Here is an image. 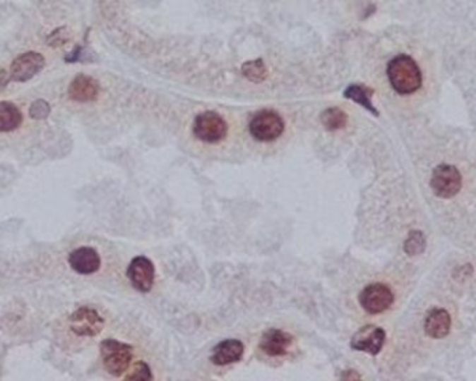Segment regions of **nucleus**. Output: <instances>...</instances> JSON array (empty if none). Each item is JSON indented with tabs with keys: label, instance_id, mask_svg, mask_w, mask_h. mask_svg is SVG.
<instances>
[{
	"label": "nucleus",
	"instance_id": "obj_1",
	"mask_svg": "<svg viewBox=\"0 0 476 381\" xmlns=\"http://www.w3.org/2000/svg\"><path fill=\"white\" fill-rule=\"evenodd\" d=\"M387 75L393 88L401 95L414 94L422 87V71L417 62L407 55L395 56L388 64Z\"/></svg>",
	"mask_w": 476,
	"mask_h": 381
},
{
	"label": "nucleus",
	"instance_id": "obj_2",
	"mask_svg": "<svg viewBox=\"0 0 476 381\" xmlns=\"http://www.w3.org/2000/svg\"><path fill=\"white\" fill-rule=\"evenodd\" d=\"M101 356L107 372L115 377L123 376L131 362L133 348L117 339H105L101 342Z\"/></svg>",
	"mask_w": 476,
	"mask_h": 381
},
{
	"label": "nucleus",
	"instance_id": "obj_3",
	"mask_svg": "<svg viewBox=\"0 0 476 381\" xmlns=\"http://www.w3.org/2000/svg\"><path fill=\"white\" fill-rule=\"evenodd\" d=\"M285 123L280 114L271 109L258 111L249 123L250 134L261 143H270L281 137Z\"/></svg>",
	"mask_w": 476,
	"mask_h": 381
},
{
	"label": "nucleus",
	"instance_id": "obj_4",
	"mask_svg": "<svg viewBox=\"0 0 476 381\" xmlns=\"http://www.w3.org/2000/svg\"><path fill=\"white\" fill-rule=\"evenodd\" d=\"M194 135L203 143L215 144L227 137L228 125L225 119L213 111H206L194 119L193 123Z\"/></svg>",
	"mask_w": 476,
	"mask_h": 381
},
{
	"label": "nucleus",
	"instance_id": "obj_5",
	"mask_svg": "<svg viewBox=\"0 0 476 381\" xmlns=\"http://www.w3.org/2000/svg\"><path fill=\"white\" fill-rule=\"evenodd\" d=\"M430 188L440 198H451L457 195L463 188V176L453 165H439L432 175Z\"/></svg>",
	"mask_w": 476,
	"mask_h": 381
},
{
	"label": "nucleus",
	"instance_id": "obj_6",
	"mask_svg": "<svg viewBox=\"0 0 476 381\" xmlns=\"http://www.w3.org/2000/svg\"><path fill=\"white\" fill-rule=\"evenodd\" d=\"M359 303L369 315H380L393 306L394 294L384 284H371L360 292Z\"/></svg>",
	"mask_w": 476,
	"mask_h": 381
},
{
	"label": "nucleus",
	"instance_id": "obj_7",
	"mask_svg": "<svg viewBox=\"0 0 476 381\" xmlns=\"http://www.w3.org/2000/svg\"><path fill=\"white\" fill-rule=\"evenodd\" d=\"M127 278L136 291L141 294L150 292L155 279V268L153 261L144 255L133 258L127 268Z\"/></svg>",
	"mask_w": 476,
	"mask_h": 381
},
{
	"label": "nucleus",
	"instance_id": "obj_8",
	"mask_svg": "<svg viewBox=\"0 0 476 381\" xmlns=\"http://www.w3.org/2000/svg\"><path fill=\"white\" fill-rule=\"evenodd\" d=\"M386 342V331L376 325H364L359 328L351 339V346L355 351L366 352L371 356L380 353Z\"/></svg>",
	"mask_w": 476,
	"mask_h": 381
},
{
	"label": "nucleus",
	"instance_id": "obj_9",
	"mask_svg": "<svg viewBox=\"0 0 476 381\" xmlns=\"http://www.w3.org/2000/svg\"><path fill=\"white\" fill-rule=\"evenodd\" d=\"M104 324L102 316L91 308H80L70 316V328L80 337H97Z\"/></svg>",
	"mask_w": 476,
	"mask_h": 381
},
{
	"label": "nucleus",
	"instance_id": "obj_10",
	"mask_svg": "<svg viewBox=\"0 0 476 381\" xmlns=\"http://www.w3.org/2000/svg\"><path fill=\"white\" fill-rule=\"evenodd\" d=\"M45 66V59L38 52H25L17 56L11 67H10V77L14 81L24 83L31 80L35 74H38Z\"/></svg>",
	"mask_w": 476,
	"mask_h": 381
},
{
	"label": "nucleus",
	"instance_id": "obj_11",
	"mask_svg": "<svg viewBox=\"0 0 476 381\" xmlns=\"http://www.w3.org/2000/svg\"><path fill=\"white\" fill-rule=\"evenodd\" d=\"M292 342H294V338L291 334L282 329L271 328L261 335L258 346L266 355L277 358V356L287 355Z\"/></svg>",
	"mask_w": 476,
	"mask_h": 381
},
{
	"label": "nucleus",
	"instance_id": "obj_12",
	"mask_svg": "<svg viewBox=\"0 0 476 381\" xmlns=\"http://www.w3.org/2000/svg\"><path fill=\"white\" fill-rule=\"evenodd\" d=\"M100 95V84L95 78L80 74L69 85V97L76 102H93Z\"/></svg>",
	"mask_w": 476,
	"mask_h": 381
},
{
	"label": "nucleus",
	"instance_id": "obj_13",
	"mask_svg": "<svg viewBox=\"0 0 476 381\" xmlns=\"http://www.w3.org/2000/svg\"><path fill=\"white\" fill-rule=\"evenodd\" d=\"M70 267L81 275H90L100 270L101 257L91 248H80L69 255Z\"/></svg>",
	"mask_w": 476,
	"mask_h": 381
},
{
	"label": "nucleus",
	"instance_id": "obj_14",
	"mask_svg": "<svg viewBox=\"0 0 476 381\" xmlns=\"http://www.w3.org/2000/svg\"><path fill=\"white\" fill-rule=\"evenodd\" d=\"M244 353V345L239 339H225L220 342L211 353L210 361L217 366H227L237 363Z\"/></svg>",
	"mask_w": 476,
	"mask_h": 381
},
{
	"label": "nucleus",
	"instance_id": "obj_15",
	"mask_svg": "<svg viewBox=\"0 0 476 381\" xmlns=\"http://www.w3.org/2000/svg\"><path fill=\"white\" fill-rule=\"evenodd\" d=\"M451 318L444 309H433L424 320V331L429 337L441 339L450 334Z\"/></svg>",
	"mask_w": 476,
	"mask_h": 381
},
{
	"label": "nucleus",
	"instance_id": "obj_16",
	"mask_svg": "<svg viewBox=\"0 0 476 381\" xmlns=\"http://www.w3.org/2000/svg\"><path fill=\"white\" fill-rule=\"evenodd\" d=\"M23 115L20 109L7 101L0 102V131L8 133L21 126Z\"/></svg>",
	"mask_w": 476,
	"mask_h": 381
},
{
	"label": "nucleus",
	"instance_id": "obj_17",
	"mask_svg": "<svg viewBox=\"0 0 476 381\" xmlns=\"http://www.w3.org/2000/svg\"><path fill=\"white\" fill-rule=\"evenodd\" d=\"M344 97L348 98V99H351V101H354V102H357L360 107H363L364 109H367L371 115L379 116V111L374 108L373 101H371V97H373V90L371 88H367V87L359 85V84H352V85H350L345 90Z\"/></svg>",
	"mask_w": 476,
	"mask_h": 381
},
{
	"label": "nucleus",
	"instance_id": "obj_18",
	"mask_svg": "<svg viewBox=\"0 0 476 381\" xmlns=\"http://www.w3.org/2000/svg\"><path fill=\"white\" fill-rule=\"evenodd\" d=\"M320 121L328 131H337L347 126L348 116L340 108H328L321 114Z\"/></svg>",
	"mask_w": 476,
	"mask_h": 381
},
{
	"label": "nucleus",
	"instance_id": "obj_19",
	"mask_svg": "<svg viewBox=\"0 0 476 381\" xmlns=\"http://www.w3.org/2000/svg\"><path fill=\"white\" fill-rule=\"evenodd\" d=\"M243 75L254 83H261L267 78V67L261 59L246 62L242 67Z\"/></svg>",
	"mask_w": 476,
	"mask_h": 381
},
{
	"label": "nucleus",
	"instance_id": "obj_20",
	"mask_svg": "<svg viewBox=\"0 0 476 381\" xmlns=\"http://www.w3.org/2000/svg\"><path fill=\"white\" fill-rule=\"evenodd\" d=\"M424 250H426V238L423 232L411 231L404 243V252L411 257H415L423 253Z\"/></svg>",
	"mask_w": 476,
	"mask_h": 381
},
{
	"label": "nucleus",
	"instance_id": "obj_21",
	"mask_svg": "<svg viewBox=\"0 0 476 381\" xmlns=\"http://www.w3.org/2000/svg\"><path fill=\"white\" fill-rule=\"evenodd\" d=\"M153 379V373L151 369L147 363L144 362H137L131 370V373H129L126 376V380H151Z\"/></svg>",
	"mask_w": 476,
	"mask_h": 381
},
{
	"label": "nucleus",
	"instance_id": "obj_22",
	"mask_svg": "<svg viewBox=\"0 0 476 381\" xmlns=\"http://www.w3.org/2000/svg\"><path fill=\"white\" fill-rule=\"evenodd\" d=\"M49 114H51V105L44 99L35 101L30 108V116L32 119H37V121L47 119L49 116Z\"/></svg>",
	"mask_w": 476,
	"mask_h": 381
},
{
	"label": "nucleus",
	"instance_id": "obj_23",
	"mask_svg": "<svg viewBox=\"0 0 476 381\" xmlns=\"http://www.w3.org/2000/svg\"><path fill=\"white\" fill-rule=\"evenodd\" d=\"M63 30H64V27H63V28H60V30H56V31H55V32H54V34L49 37V40H48L49 45H52V47H59V45H63V44H66V42L69 41V37H67V34L61 35Z\"/></svg>",
	"mask_w": 476,
	"mask_h": 381
},
{
	"label": "nucleus",
	"instance_id": "obj_24",
	"mask_svg": "<svg viewBox=\"0 0 476 381\" xmlns=\"http://www.w3.org/2000/svg\"><path fill=\"white\" fill-rule=\"evenodd\" d=\"M8 80H10V77H8L7 71L6 70H0V90H3L8 84Z\"/></svg>",
	"mask_w": 476,
	"mask_h": 381
},
{
	"label": "nucleus",
	"instance_id": "obj_25",
	"mask_svg": "<svg viewBox=\"0 0 476 381\" xmlns=\"http://www.w3.org/2000/svg\"><path fill=\"white\" fill-rule=\"evenodd\" d=\"M341 377H343V379H345V380H351V379H360V376H359L357 373H355L354 370H348V372H347V373H344Z\"/></svg>",
	"mask_w": 476,
	"mask_h": 381
}]
</instances>
